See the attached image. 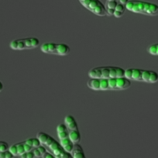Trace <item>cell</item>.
<instances>
[{
  "instance_id": "cell-22",
  "label": "cell",
  "mask_w": 158,
  "mask_h": 158,
  "mask_svg": "<svg viewBox=\"0 0 158 158\" xmlns=\"http://www.w3.org/2000/svg\"><path fill=\"white\" fill-rule=\"evenodd\" d=\"M125 77V69L120 67H116V77Z\"/></svg>"
},
{
  "instance_id": "cell-17",
  "label": "cell",
  "mask_w": 158,
  "mask_h": 158,
  "mask_svg": "<svg viewBox=\"0 0 158 158\" xmlns=\"http://www.w3.org/2000/svg\"><path fill=\"white\" fill-rule=\"evenodd\" d=\"M109 90V79L101 78L100 79V91Z\"/></svg>"
},
{
  "instance_id": "cell-29",
  "label": "cell",
  "mask_w": 158,
  "mask_h": 158,
  "mask_svg": "<svg viewBox=\"0 0 158 158\" xmlns=\"http://www.w3.org/2000/svg\"><path fill=\"white\" fill-rule=\"evenodd\" d=\"M118 2H119V3L123 4V5L126 6L127 4V2H129V0H118Z\"/></svg>"
},
{
  "instance_id": "cell-13",
  "label": "cell",
  "mask_w": 158,
  "mask_h": 158,
  "mask_svg": "<svg viewBox=\"0 0 158 158\" xmlns=\"http://www.w3.org/2000/svg\"><path fill=\"white\" fill-rule=\"evenodd\" d=\"M88 86L91 89L95 91H100V79L99 78H91L87 82Z\"/></svg>"
},
{
  "instance_id": "cell-27",
  "label": "cell",
  "mask_w": 158,
  "mask_h": 158,
  "mask_svg": "<svg viewBox=\"0 0 158 158\" xmlns=\"http://www.w3.org/2000/svg\"><path fill=\"white\" fill-rule=\"evenodd\" d=\"M24 40H25L26 46H27V49H33L30 37V38H25V39H24Z\"/></svg>"
},
{
  "instance_id": "cell-18",
  "label": "cell",
  "mask_w": 158,
  "mask_h": 158,
  "mask_svg": "<svg viewBox=\"0 0 158 158\" xmlns=\"http://www.w3.org/2000/svg\"><path fill=\"white\" fill-rule=\"evenodd\" d=\"M102 78H110V69H109V66L102 67Z\"/></svg>"
},
{
  "instance_id": "cell-28",
  "label": "cell",
  "mask_w": 158,
  "mask_h": 158,
  "mask_svg": "<svg viewBox=\"0 0 158 158\" xmlns=\"http://www.w3.org/2000/svg\"><path fill=\"white\" fill-rule=\"evenodd\" d=\"M42 158H56V157L54 156H53L51 153H49V152L48 151L44 154V156H42Z\"/></svg>"
},
{
  "instance_id": "cell-8",
  "label": "cell",
  "mask_w": 158,
  "mask_h": 158,
  "mask_svg": "<svg viewBox=\"0 0 158 158\" xmlns=\"http://www.w3.org/2000/svg\"><path fill=\"white\" fill-rule=\"evenodd\" d=\"M131 86V81L127 77H117L116 91L126 90Z\"/></svg>"
},
{
  "instance_id": "cell-9",
  "label": "cell",
  "mask_w": 158,
  "mask_h": 158,
  "mask_svg": "<svg viewBox=\"0 0 158 158\" xmlns=\"http://www.w3.org/2000/svg\"><path fill=\"white\" fill-rule=\"evenodd\" d=\"M71 154L72 156V158H86L84 150L79 143L74 144L71 152Z\"/></svg>"
},
{
  "instance_id": "cell-23",
  "label": "cell",
  "mask_w": 158,
  "mask_h": 158,
  "mask_svg": "<svg viewBox=\"0 0 158 158\" xmlns=\"http://www.w3.org/2000/svg\"><path fill=\"white\" fill-rule=\"evenodd\" d=\"M133 68H127L125 70V77L127 79L132 80V75H133Z\"/></svg>"
},
{
  "instance_id": "cell-1",
  "label": "cell",
  "mask_w": 158,
  "mask_h": 158,
  "mask_svg": "<svg viewBox=\"0 0 158 158\" xmlns=\"http://www.w3.org/2000/svg\"><path fill=\"white\" fill-rule=\"evenodd\" d=\"M41 144L46 147L47 150L56 158H72L71 153L66 151L58 141L44 132H39L36 135Z\"/></svg>"
},
{
  "instance_id": "cell-31",
  "label": "cell",
  "mask_w": 158,
  "mask_h": 158,
  "mask_svg": "<svg viewBox=\"0 0 158 158\" xmlns=\"http://www.w3.org/2000/svg\"><path fill=\"white\" fill-rule=\"evenodd\" d=\"M107 1H118V0H107Z\"/></svg>"
},
{
  "instance_id": "cell-19",
  "label": "cell",
  "mask_w": 158,
  "mask_h": 158,
  "mask_svg": "<svg viewBox=\"0 0 158 158\" xmlns=\"http://www.w3.org/2000/svg\"><path fill=\"white\" fill-rule=\"evenodd\" d=\"M117 77H110L109 78V90H116Z\"/></svg>"
},
{
  "instance_id": "cell-32",
  "label": "cell",
  "mask_w": 158,
  "mask_h": 158,
  "mask_svg": "<svg viewBox=\"0 0 158 158\" xmlns=\"http://www.w3.org/2000/svg\"></svg>"
},
{
  "instance_id": "cell-24",
  "label": "cell",
  "mask_w": 158,
  "mask_h": 158,
  "mask_svg": "<svg viewBox=\"0 0 158 158\" xmlns=\"http://www.w3.org/2000/svg\"><path fill=\"white\" fill-rule=\"evenodd\" d=\"M30 40H31V44L32 47H33V49L35 48H37L40 45V40L36 37H30Z\"/></svg>"
},
{
  "instance_id": "cell-2",
  "label": "cell",
  "mask_w": 158,
  "mask_h": 158,
  "mask_svg": "<svg viewBox=\"0 0 158 158\" xmlns=\"http://www.w3.org/2000/svg\"><path fill=\"white\" fill-rule=\"evenodd\" d=\"M126 9L135 13L150 16H158V5L141 0H129Z\"/></svg>"
},
{
  "instance_id": "cell-11",
  "label": "cell",
  "mask_w": 158,
  "mask_h": 158,
  "mask_svg": "<svg viewBox=\"0 0 158 158\" xmlns=\"http://www.w3.org/2000/svg\"><path fill=\"white\" fill-rule=\"evenodd\" d=\"M118 1H106L105 7L106 10V16H113L115 7L118 4Z\"/></svg>"
},
{
  "instance_id": "cell-21",
  "label": "cell",
  "mask_w": 158,
  "mask_h": 158,
  "mask_svg": "<svg viewBox=\"0 0 158 158\" xmlns=\"http://www.w3.org/2000/svg\"><path fill=\"white\" fill-rule=\"evenodd\" d=\"M10 147V146L9 145L8 143L5 142V141H0V152L9 150Z\"/></svg>"
},
{
  "instance_id": "cell-30",
  "label": "cell",
  "mask_w": 158,
  "mask_h": 158,
  "mask_svg": "<svg viewBox=\"0 0 158 158\" xmlns=\"http://www.w3.org/2000/svg\"><path fill=\"white\" fill-rule=\"evenodd\" d=\"M3 88H4V86H3V84H2V82L1 81H0V92H2V90H3Z\"/></svg>"
},
{
  "instance_id": "cell-6",
  "label": "cell",
  "mask_w": 158,
  "mask_h": 158,
  "mask_svg": "<svg viewBox=\"0 0 158 158\" xmlns=\"http://www.w3.org/2000/svg\"><path fill=\"white\" fill-rule=\"evenodd\" d=\"M46 152H48L46 147L43 145H40V147L33 148L30 151L27 152L23 154L20 155L19 158H40L44 156Z\"/></svg>"
},
{
  "instance_id": "cell-15",
  "label": "cell",
  "mask_w": 158,
  "mask_h": 158,
  "mask_svg": "<svg viewBox=\"0 0 158 158\" xmlns=\"http://www.w3.org/2000/svg\"><path fill=\"white\" fill-rule=\"evenodd\" d=\"M132 80L137 81H142V69L139 68H133V75H132Z\"/></svg>"
},
{
  "instance_id": "cell-20",
  "label": "cell",
  "mask_w": 158,
  "mask_h": 158,
  "mask_svg": "<svg viewBox=\"0 0 158 158\" xmlns=\"http://www.w3.org/2000/svg\"><path fill=\"white\" fill-rule=\"evenodd\" d=\"M14 155L10 150L0 152V158H14Z\"/></svg>"
},
{
  "instance_id": "cell-14",
  "label": "cell",
  "mask_w": 158,
  "mask_h": 158,
  "mask_svg": "<svg viewBox=\"0 0 158 158\" xmlns=\"http://www.w3.org/2000/svg\"><path fill=\"white\" fill-rule=\"evenodd\" d=\"M126 10H127V9H126V6H124V5H123V4L118 2L116 7H115V13H114L113 16L116 18L122 17L124 13H125Z\"/></svg>"
},
{
  "instance_id": "cell-4",
  "label": "cell",
  "mask_w": 158,
  "mask_h": 158,
  "mask_svg": "<svg viewBox=\"0 0 158 158\" xmlns=\"http://www.w3.org/2000/svg\"><path fill=\"white\" fill-rule=\"evenodd\" d=\"M57 134L59 139V143L66 151L71 153L74 144L71 140L68 131L64 123H60L57 127Z\"/></svg>"
},
{
  "instance_id": "cell-26",
  "label": "cell",
  "mask_w": 158,
  "mask_h": 158,
  "mask_svg": "<svg viewBox=\"0 0 158 158\" xmlns=\"http://www.w3.org/2000/svg\"><path fill=\"white\" fill-rule=\"evenodd\" d=\"M23 147H24V149H25L26 153H27V152L30 151V150H32L33 149V147H32V146H30L29 143H27L26 142V140L23 141Z\"/></svg>"
},
{
  "instance_id": "cell-3",
  "label": "cell",
  "mask_w": 158,
  "mask_h": 158,
  "mask_svg": "<svg viewBox=\"0 0 158 158\" xmlns=\"http://www.w3.org/2000/svg\"><path fill=\"white\" fill-rule=\"evenodd\" d=\"M64 124L73 143H79L81 141V133L79 131L78 126L74 117L71 115H66L64 118Z\"/></svg>"
},
{
  "instance_id": "cell-12",
  "label": "cell",
  "mask_w": 158,
  "mask_h": 158,
  "mask_svg": "<svg viewBox=\"0 0 158 158\" xmlns=\"http://www.w3.org/2000/svg\"><path fill=\"white\" fill-rule=\"evenodd\" d=\"M89 76L90 78H102V67H96V68H93L89 70Z\"/></svg>"
},
{
  "instance_id": "cell-25",
  "label": "cell",
  "mask_w": 158,
  "mask_h": 158,
  "mask_svg": "<svg viewBox=\"0 0 158 158\" xmlns=\"http://www.w3.org/2000/svg\"><path fill=\"white\" fill-rule=\"evenodd\" d=\"M110 69V77H116V67L109 66Z\"/></svg>"
},
{
  "instance_id": "cell-7",
  "label": "cell",
  "mask_w": 158,
  "mask_h": 158,
  "mask_svg": "<svg viewBox=\"0 0 158 158\" xmlns=\"http://www.w3.org/2000/svg\"><path fill=\"white\" fill-rule=\"evenodd\" d=\"M57 44L54 42H47L42 44L40 50L45 54H57Z\"/></svg>"
},
{
  "instance_id": "cell-16",
  "label": "cell",
  "mask_w": 158,
  "mask_h": 158,
  "mask_svg": "<svg viewBox=\"0 0 158 158\" xmlns=\"http://www.w3.org/2000/svg\"><path fill=\"white\" fill-rule=\"evenodd\" d=\"M147 52L151 55L158 56V44H153L147 48Z\"/></svg>"
},
{
  "instance_id": "cell-10",
  "label": "cell",
  "mask_w": 158,
  "mask_h": 158,
  "mask_svg": "<svg viewBox=\"0 0 158 158\" xmlns=\"http://www.w3.org/2000/svg\"><path fill=\"white\" fill-rule=\"evenodd\" d=\"M71 52V48L66 44H57V55L65 56Z\"/></svg>"
},
{
  "instance_id": "cell-5",
  "label": "cell",
  "mask_w": 158,
  "mask_h": 158,
  "mask_svg": "<svg viewBox=\"0 0 158 158\" xmlns=\"http://www.w3.org/2000/svg\"><path fill=\"white\" fill-rule=\"evenodd\" d=\"M79 2L85 8L89 10L96 16H106V7L100 0H79Z\"/></svg>"
}]
</instances>
